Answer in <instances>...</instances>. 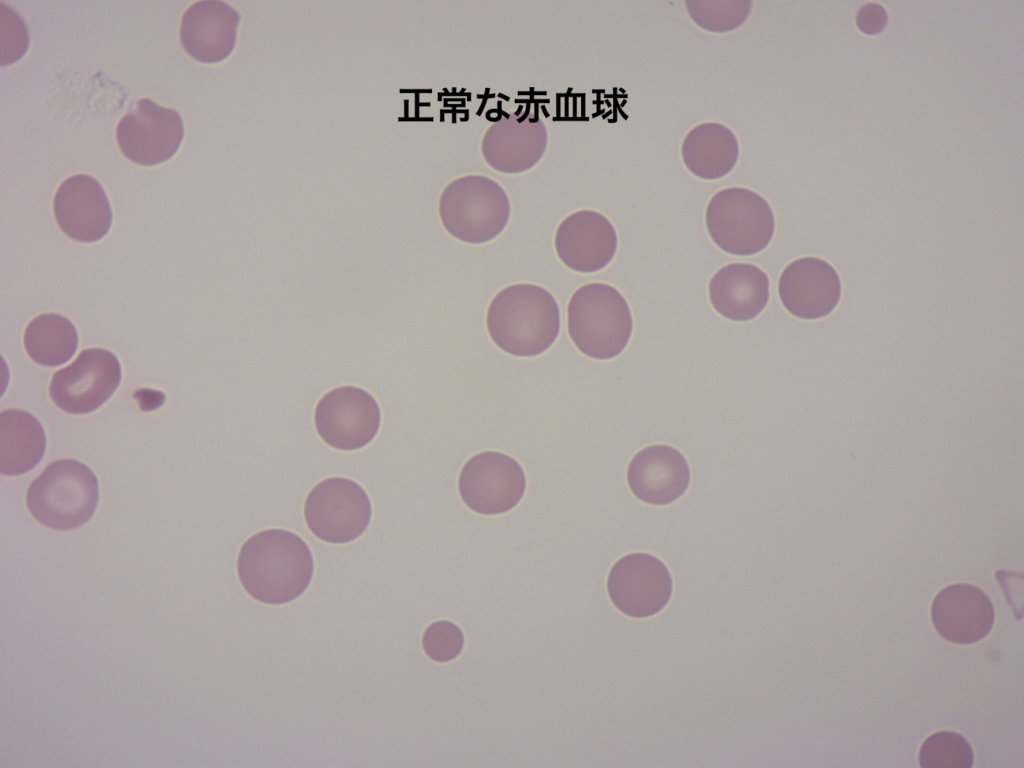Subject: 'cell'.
Listing matches in <instances>:
<instances>
[{"label":"cell","mask_w":1024,"mask_h":768,"mask_svg":"<svg viewBox=\"0 0 1024 768\" xmlns=\"http://www.w3.org/2000/svg\"><path fill=\"white\" fill-rule=\"evenodd\" d=\"M314 571L307 544L295 533L269 529L251 536L241 547L237 572L244 589L256 600L283 604L299 597Z\"/></svg>","instance_id":"1"},{"label":"cell","mask_w":1024,"mask_h":768,"mask_svg":"<svg viewBox=\"0 0 1024 768\" xmlns=\"http://www.w3.org/2000/svg\"><path fill=\"white\" fill-rule=\"evenodd\" d=\"M491 339L503 351L521 357L541 354L556 340L560 313L544 288L515 284L501 290L487 312Z\"/></svg>","instance_id":"2"},{"label":"cell","mask_w":1024,"mask_h":768,"mask_svg":"<svg viewBox=\"0 0 1024 768\" xmlns=\"http://www.w3.org/2000/svg\"><path fill=\"white\" fill-rule=\"evenodd\" d=\"M99 500L98 480L75 459L51 462L30 484L27 508L42 525L60 531L76 529L93 516Z\"/></svg>","instance_id":"3"},{"label":"cell","mask_w":1024,"mask_h":768,"mask_svg":"<svg viewBox=\"0 0 1024 768\" xmlns=\"http://www.w3.org/2000/svg\"><path fill=\"white\" fill-rule=\"evenodd\" d=\"M633 328L624 297L612 286L590 283L580 287L568 304V331L585 355L606 360L626 347Z\"/></svg>","instance_id":"4"},{"label":"cell","mask_w":1024,"mask_h":768,"mask_svg":"<svg viewBox=\"0 0 1024 768\" xmlns=\"http://www.w3.org/2000/svg\"><path fill=\"white\" fill-rule=\"evenodd\" d=\"M439 214L445 229L468 243H484L500 234L508 223L510 202L505 190L483 175L454 179L443 190Z\"/></svg>","instance_id":"5"},{"label":"cell","mask_w":1024,"mask_h":768,"mask_svg":"<svg viewBox=\"0 0 1024 768\" xmlns=\"http://www.w3.org/2000/svg\"><path fill=\"white\" fill-rule=\"evenodd\" d=\"M713 241L725 252L747 256L762 251L774 232V215L759 194L740 187L717 192L706 209Z\"/></svg>","instance_id":"6"},{"label":"cell","mask_w":1024,"mask_h":768,"mask_svg":"<svg viewBox=\"0 0 1024 768\" xmlns=\"http://www.w3.org/2000/svg\"><path fill=\"white\" fill-rule=\"evenodd\" d=\"M371 512L364 489L341 477L318 483L308 494L304 506L308 528L329 543H347L358 538L368 527Z\"/></svg>","instance_id":"7"},{"label":"cell","mask_w":1024,"mask_h":768,"mask_svg":"<svg viewBox=\"0 0 1024 768\" xmlns=\"http://www.w3.org/2000/svg\"><path fill=\"white\" fill-rule=\"evenodd\" d=\"M117 357L103 348L80 352L70 365L56 371L49 395L54 404L70 414H87L102 406L120 384Z\"/></svg>","instance_id":"8"},{"label":"cell","mask_w":1024,"mask_h":768,"mask_svg":"<svg viewBox=\"0 0 1024 768\" xmlns=\"http://www.w3.org/2000/svg\"><path fill=\"white\" fill-rule=\"evenodd\" d=\"M184 136L180 114L151 99L132 102L116 129L123 155L134 163L151 166L171 158Z\"/></svg>","instance_id":"9"},{"label":"cell","mask_w":1024,"mask_h":768,"mask_svg":"<svg viewBox=\"0 0 1024 768\" xmlns=\"http://www.w3.org/2000/svg\"><path fill=\"white\" fill-rule=\"evenodd\" d=\"M458 488L463 502L473 511L502 514L521 500L525 488V473L512 457L496 451L472 456L463 466Z\"/></svg>","instance_id":"10"},{"label":"cell","mask_w":1024,"mask_h":768,"mask_svg":"<svg viewBox=\"0 0 1024 768\" xmlns=\"http://www.w3.org/2000/svg\"><path fill=\"white\" fill-rule=\"evenodd\" d=\"M319 436L333 448L356 450L372 441L381 416L374 397L355 386H342L327 392L315 409Z\"/></svg>","instance_id":"11"},{"label":"cell","mask_w":1024,"mask_h":768,"mask_svg":"<svg viewBox=\"0 0 1024 768\" xmlns=\"http://www.w3.org/2000/svg\"><path fill=\"white\" fill-rule=\"evenodd\" d=\"M607 590L613 604L632 617L659 612L672 593V579L663 562L646 553L622 557L611 568Z\"/></svg>","instance_id":"12"},{"label":"cell","mask_w":1024,"mask_h":768,"mask_svg":"<svg viewBox=\"0 0 1024 768\" xmlns=\"http://www.w3.org/2000/svg\"><path fill=\"white\" fill-rule=\"evenodd\" d=\"M53 211L60 229L82 243L102 239L112 224L106 193L101 184L87 174L73 175L61 183L54 197Z\"/></svg>","instance_id":"13"},{"label":"cell","mask_w":1024,"mask_h":768,"mask_svg":"<svg viewBox=\"0 0 1024 768\" xmlns=\"http://www.w3.org/2000/svg\"><path fill=\"white\" fill-rule=\"evenodd\" d=\"M548 130L539 118L506 116L486 129L481 152L496 171L516 174L536 165L545 154Z\"/></svg>","instance_id":"14"},{"label":"cell","mask_w":1024,"mask_h":768,"mask_svg":"<svg viewBox=\"0 0 1024 768\" xmlns=\"http://www.w3.org/2000/svg\"><path fill=\"white\" fill-rule=\"evenodd\" d=\"M841 295L840 279L826 261L804 257L790 263L779 280L784 307L796 317L818 319L836 307Z\"/></svg>","instance_id":"15"},{"label":"cell","mask_w":1024,"mask_h":768,"mask_svg":"<svg viewBox=\"0 0 1024 768\" xmlns=\"http://www.w3.org/2000/svg\"><path fill=\"white\" fill-rule=\"evenodd\" d=\"M555 248L560 260L570 269L595 272L612 260L617 249V234L601 213L580 210L567 216L558 226Z\"/></svg>","instance_id":"16"},{"label":"cell","mask_w":1024,"mask_h":768,"mask_svg":"<svg viewBox=\"0 0 1024 768\" xmlns=\"http://www.w3.org/2000/svg\"><path fill=\"white\" fill-rule=\"evenodd\" d=\"M931 618L937 632L957 644L983 639L992 629L994 608L980 588L956 583L942 589L934 598Z\"/></svg>","instance_id":"17"},{"label":"cell","mask_w":1024,"mask_h":768,"mask_svg":"<svg viewBox=\"0 0 1024 768\" xmlns=\"http://www.w3.org/2000/svg\"><path fill=\"white\" fill-rule=\"evenodd\" d=\"M239 20V13L223 1H198L182 16L181 44L198 61H222L234 49Z\"/></svg>","instance_id":"18"},{"label":"cell","mask_w":1024,"mask_h":768,"mask_svg":"<svg viewBox=\"0 0 1024 768\" xmlns=\"http://www.w3.org/2000/svg\"><path fill=\"white\" fill-rule=\"evenodd\" d=\"M627 480L638 499L665 505L686 491L690 469L679 451L666 445H654L634 456L628 467Z\"/></svg>","instance_id":"19"},{"label":"cell","mask_w":1024,"mask_h":768,"mask_svg":"<svg viewBox=\"0 0 1024 768\" xmlns=\"http://www.w3.org/2000/svg\"><path fill=\"white\" fill-rule=\"evenodd\" d=\"M710 301L717 312L734 321L756 317L769 299V279L751 264H729L710 280Z\"/></svg>","instance_id":"20"},{"label":"cell","mask_w":1024,"mask_h":768,"mask_svg":"<svg viewBox=\"0 0 1024 768\" xmlns=\"http://www.w3.org/2000/svg\"><path fill=\"white\" fill-rule=\"evenodd\" d=\"M681 154L690 172L699 178L714 180L734 168L739 156V144L728 127L707 122L697 125L687 134Z\"/></svg>","instance_id":"21"},{"label":"cell","mask_w":1024,"mask_h":768,"mask_svg":"<svg viewBox=\"0 0 1024 768\" xmlns=\"http://www.w3.org/2000/svg\"><path fill=\"white\" fill-rule=\"evenodd\" d=\"M46 435L39 420L27 411L0 413V472L16 476L29 472L42 460Z\"/></svg>","instance_id":"22"},{"label":"cell","mask_w":1024,"mask_h":768,"mask_svg":"<svg viewBox=\"0 0 1024 768\" xmlns=\"http://www.w3.org/2000/svg\"><path fill=\"white\" fill-rule=\"evenodd\" d=\"M24 346L29 357L42 366L56 367L72 358L78 347V333L66 317L48 313L27 325Z\"/></svg>","instance_id":"23"},{"label":"cell","mask_w":1024,"mask_h":768,"mask_svg":"<svg viewBox=\"0 0 1024 768\" xmlns=\"http://www.w3.org/2000/svg\"><path fill=\"white\" fill-rule=\"evenodd\" d=\"M922 768H971L974 754L969 742L953 731L928 736L919 751Z\"/></svg>","instance_id":"24"},{"label":"cell","mask_w":1024,"mask_h":768,"mask_svg":"<svg viewBox=\"0 0 1024 768\" xmlns=\"http://www.w3.org/2000/svg\"><path fill=\"white\" fill-rule=\"evenodd\" d=\"M690 17L698 26L713 32H726L739 27L748 17L751 1L686 2Z\"/></svg>","instance_id":"25"},{"label":"cell","mask_w":1024,"mask_h":768,"mask_svg":"<svg viewBox=\"0 0 1024 768\" xmlns=\"http://www.w3.org/2000/svg\"><path fill=\"white\" fill-rule=\"evenodd\" d=\"M1 66L19 60L27 51L29 31L23 18L5 3H0Z\"/></svg>","instance_id":"26"},{"label":"cell","mask_w":1024,"mask_h":768,"mask_svg":"<svg viewBox=\"0 0 1024 768\" xmlns=\"http://www.w3.org/2000/svg\"><path fill=\"white\" fill-rule=\"evenodd\" d=\"M464 635L454 623L441 620L430 624L422 638V646L432 660L447 662L462 651Z\"/></svg>","instance_id":"27"},{"label":"cell","mask_w":1024,"mask_h":768,"mask_svg":"<svg viewBox=\"0 0 1024 768\" xmlns=\"http://www.w3.org/2000/svg\"><path fill=\"white\" fill-rule=\"evenodd\" d=\"M887 19L886 10L878 3H867L856 14L857 27L870 35L881 32L886 26Z\"/></svg>","instance_id":"28"}]
</instances>
